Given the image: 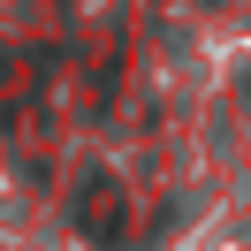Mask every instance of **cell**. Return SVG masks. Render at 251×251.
Returning a JSON list of instances; mask_svg holds the SVG:
<instances>
[{
	"label": "cell",
	"instance_id": "1",
	"mask_svg": "<svg viewBox=\"0 0 251 251\" xmlns=\"http://www.w3.org/2000/svg\"><path fill=\"white\" fill-rule=\"evenodd\" d=\"M84 213H92V221H84L92 236H107V244L122 236V221H114V190H92V198H84Z\"/></svg>",
	"mask_w": 251,
	"mask_h": 251
}]
</instances>
